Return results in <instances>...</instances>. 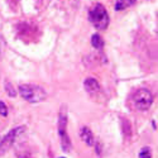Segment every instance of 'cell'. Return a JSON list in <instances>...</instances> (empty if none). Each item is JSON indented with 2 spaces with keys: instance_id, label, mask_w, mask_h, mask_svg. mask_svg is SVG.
Here are the masks:
<instances>
[{
  "instance_id": "obj_1",
  "label": "cell",
  "mask_w": 158,
  "mask_h": 158,
  "mask_svg": "<svg viewBox=\"0 0 158 158\" xmlns=\"http://www.w3.org/2000/svg\"><path fill=\"white\" fill-rule=\"evenodd\" d=\"M19 93L22 95V98L32 104H37V102H41L46 99V93L42 87H39L37 85H20L19 86Z\"/></svg>"
},
{
  "instance_id": "obj_2",
  "label": "cell",
  "mask_w": 158,
  "mask_h": 158,
  "mask_svg": "<svg viewBox=\"0 0 158 158\" xmlns=\"http://www.w3.org/2000/svg\"><path fill=\"white\" fill-rule=\"evenodd\" d=\"M66 128H67V111H66L64 106H62L58 113V135L61 138V146L63 151L70 152L72 148V144L67 131H66Z\"/></svg>"
},
{
  "instance_id": "obj_3",
  "label": "cell",
  "mask_w": 158,
  "mask_h": 158,
  "mask_svg": "<svg viewBox=\"0 0 158 158\" xmlns=\"http://www.w3.org/2000/svg\"><path fill=\"white\" fill-rule=\"evenodd\" d=\"M90 20L95 25V28L98 29H105L109 24V15L106 13V9L104 8V5L101 4H95L91 8L90 13H89Z\"/></svg>"
},
{
  "instance_id": "obj_4",
  "label": "cell",
  "mask_w": 158,
  "mask_h": 158,
  "mask_svg": "<svg viewBox=\"0 0 158 158\" xmlns=\"http://www.w3.org/2000/svg\"><path fill=\"white\" fill-rule=\"evenodd\" d=\"M131 101H133V106L137 110L144 111L151 108V105L153 102V96L151 91L146 89H139L134 93L133 98H131Z\"/></svg>"
},
{
  "instance_id": "obj_5",
  "label": "cell",
  "mask_w": 158,
  "mask_h": 158,
  "mask_svg": "<svg viewBox=\"0 0 158 158\" xmlns=\"http://www.w3.org/2000/svg\"><path fill=\"white\" fill-rule=\"evenodd\" d=\"M24 130V127H18V128H14L13 130H10L9 133L0 140V156H3L8 152V149L11 147V144L14 143L17 135H19L20 131Z\"/></svg>"
},
{
  "instance_id": "obj_6",
  "label": "cell",
  "mask_w": 158,
  "mask_h": 158,
  "mask_svg": "<svg viewBox=\"0 0 158 158\" xmlns=\"http://www.w3.org/2000/svg\"><path fill=\"white\" fill-rule=\"evenodd\" d=\"M80 137L82 139V142L87 146H93L94 144V134L87 127H82L80 130Z\"/></svg>"
},
{
  "instance_id": "obj_7",
  "label": "cell",
  "mask_w": 158,
  "mask_h": 158,
  "mask_svg": "<svg viewBox=\"0 0 158 158\" xmlns=\"http://www.w3.org/2000/svg\"><path fill=\"white\" fill-rule=\"evenodd\" d=\"M84 87H85V90L87 91V93H90V94H95V93H98L99 91V89H100V86H99V82L95 80V78H86L85 80V82H84Z\"/></svg>"
},
{
  "instance_id": "obj_8",
  "label": "cell",
  "mask_w": 158,
  "mask_h": 158,
  "mask_svg": "<svg viewBox=\"0 0 158 158\" xmlns=\"http://www.w3.org/2000/svg\"><path fill=\"white\" fill-rule=\"evenodd\" d=\"M135 3V0H116V4H115V9L116 10H123L130 5H133Z\"/></svg>"
},
{
  "instance_id": "obj_9",
  "label": "cell",
  "mask_w": 158,
  "mask_h": 158,
  "mask_svg": "<svg viewBox=\"0 0 158 158\" xmlns=\"http://www.w3.org/2000/svg\"><path fill=\"white\" fill-rule=\"evenodd\" d=\"M91 43H93V46L95 48H101L104 46V41H102V38L99 34H94L93 35V38H91Z\"/></svg>"
},
{
  "instance_id": "obj_10",
  "label": "cell",
  "mask_w": 158,
  "mask_h": 158,
  "mask_svg": "<svg viewBox=\"0 0 158 158\" xmlns=\"http://www.w3.org/2000/svg\"><path fill=\"white\" fill-rule=\"evenodd\" d=\"M139 158H152L151 149L148 147H143L142 151L139 152Z\"/></svg>"
},
{
  "instance_id": "obj_11",
  "label": "cell",
  "mask_w": 158,
  "mask_h": 158,
  "mask_svg": "<svg viewBox=\"0 0 158 158\" xmlns=\"http://www.w3.org/2000/svg\"><path fill=\"white\" fill-rule=\"evenodd\" d=\"M123 130H124L125 137L127 138H130V135H131V133H130V124L125 119H123Z\"/></svg>"
},
{
  "instance_id": "obj_12",
  "label": "cell",
  "mask_w": 158,
  "mask_h": 158,
  "mask_svg": "<svg viewBox=\"0 0 158 158\" xmlns=\"http://www.w3.org/2000/svg\"><path fill=\"white\" fill-rule=\"evenodd\" d=\"M5 90H6V93L11 96V98H14L15 95H17V91H15V89L13 87V85L10 84V82H6L5 84Z\"/></svg>"
},
{
  "instance_id": "obj_13",
  "label": "cell",
  "mask_w": 158,
  "mask_h": 158,
  "mask_svg": "<svg viewBox=\"0 0 158 158\" xmlns=\"http://www.w3.org/2000/svg\"><path fill=\"white\" fill-rule=\"evenodd\" d=\"M0 115L2 116H6L8 115V108H6V105L3 101H0Z\"/></svg>"
},
{
  "instance_id": "obj_14",
  "label": "cell",
  "mask_w": 158,
  "mask_h": 158,
  "mask_svg": "<svg viewBox=\"0 0 158 158\" xmlns=\"http://www.w3.org/2000/svg\"><path fill=\"white\" fill-rule=\"evenodd\" d=\"M20 158H31V156H29L28 153H25V154H23V156H22Z\"/></svg>"
},
{
  "instance_id": "obj_15",
  "label": "cell",
  "mask_w": 158,
  "mask_h": 158,
  "mask_svg": "<svg viewBox=\"0 0 158 158\" xmlns=\"http://www.w3.org/2000/svg\"><path fill=\"white\" fill-rule=\"evenodd\" d=\"M0 52H2V39H0Z\"/></svg>"
},
{
  "instance_id": "obj_16",
  "label": "cell",
  "mask_w": 158,
  "mask_h": 158,
  "mask_svg": "<svg viewBox=\"0 0 158 158\" xmlns=\"http://www.w3.org/2000/svg\"><path fill=\"white\" fill-rule=\"evenodd\" d=\"M61 158H64V157H61Z\"/></svg>"
}]
</instances>
